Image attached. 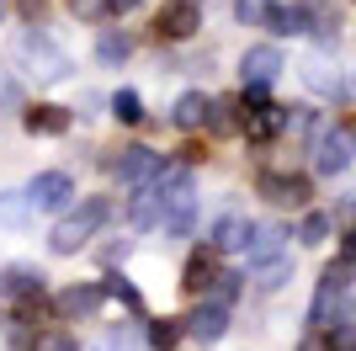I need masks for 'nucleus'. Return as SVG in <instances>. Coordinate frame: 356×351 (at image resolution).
<instances>
[{"label":"nucleus","instance_id":"obj_1","mask_svg":"<svg viewBox=\"0 0 356 351\" xmlns=\"http://www.w3.org/2000/svg\"><path fill=\"white\" fill-rule=\"evenodd\" d=\"M102 219H106V197H86V203H80L70 219L54 229V250H59V256H74V250L86 245L90 234L102 229Z\"/></svg>","mask_w":356,"mask_h":351},{"label":"nucleus","instance_id":"obj_2","mask_svg":"<svg viewBox=\"0 0 356 351\" xmlns=\"http://www.w3.org/2000/svg\"><path fill=\"white\" fill-rule=\"evenodd\" d=\"M351 149H356V133L346 128V123H319V139H314V171H325V176H335V171H346L351 165Z\"/></svg>","mask_w":356,"mask_h":351},{"label":"nucleus","instance_id":"obj_3","mask_svg":"<svg viewBox=\"0 0 356 351\" xmlns=\"http://www.w3.org/2000/svg\"><path fill=\"white\" fill-rule=\"evenodd\" d=\"M16 48H22V64H27L32 75H43V80H64V75H70V58L48 43L43 32H22Z\"/></svg>","mask_w":356,"mask_h":351},{"label":"nucleus","instance_id":"obj_4","mask_svg":"<svg viewBox=\"0 0 356 351\" xmlns=\"http://www.w3.org/2000/svg\"><path fill=\"white\" fill-rule=\"evenodd\" d=\"M239 75H245V91H266L277 75H282V48L277 43H255L245 48V58H239Z\"/></svg>","mask_w":356,"mask_h":351},{"label":"nucleus","instance_id":"obj_5","mask_svg":"<svg viewBox=\"0 0 356 351\" xmlns=\"http://www.w3.org/2000/svg\"><path fill=\"white\" fill-rule=\"evenodd\" d=\"M346 288H351V272H346V266H325L319 292H314V309H309V330H325L330 325V309H341Z\"/></svg>","mask_w":356,"mask_h":351},{"label":"nucleus","instance_id":"obj_6","mask_svg":"<svg viewBox=\"0 0 356 351\" xmlns=\"http://www.w3.org/2000/svg\"><path fill=\"white\" fill-rule=\"evenodd\" d=\"M70 197H74V181L64 171H43V176H32V187H27V203L38 213H59Z\"/></svg>","mask_w":356,"mask_h":351},{"label":"nucleus","instance_id":"obj_7","mask_svg":"<svg viewBox=\"0 0 356 351\" xmlns=\"http://www.w3.org/2000/svg\"><path fill=\"white\" fill-rule=\"evenodd\" d=\"M154 27H160V38H176L181 43V38H192V32L202 27V6H197V0H170Z\"/></svg>","mask_w":356,"mask_h":351},{"label":"nucleus","instance_id":"obj_8","mask_svg":"<svg viewBox=\"0 0 356 351\" xmlns=\"http://www.w3.org/2000/svg\"><path fill=\"white\" fill-rule=\"evenodd\" d=\"M261 197H271L277 208H303V203H309V176L266 171V176H261Z\"/></svg>","mask_w":356,"mask_h":351},{"label":"nucleus","instance_id":"obj_9","mask_svg":"<svg viewBox=\"0 0 356 351\" xmlns=\"http://www.w3.org/2000/svg\"><path fill=\"white\" fill-rule=\"evenodd\" d=\"M160 171H165V160L154 155V149H144V144L122 149V160H118V176L128 181V187H149V181H154Z\"/></svg>","mask_w":356,"mask_h":351},{"label":"nucleus","instance_id":"obj_10","mask_svg":"<svg viewBox=\"0 0 356 351\" xmlns=\"http://www.w3.org/2000/svg\"><path fill=\"white\" fill-rule=\"evenodd\" d=\"M223 330H229V304H218V298L202 304L192 320H186V336H197V341H218Z\"/></svg>","mask_w":356,"mask_h":351},{"label":"nucleus","instance_id":"obj_11","mask_svg":"<svg viewBox=\"0 0 356 351\" xmlns=\"http://www.w3.org/2000/svg\"><path fill=\"white\" fill-rule=\"evenodd\" d=\"M282 240H287V234L277 229V224H250V240H245V256H250V266L271 261V256H282Z\"/></svg>","mask_w":356,"mask_h":351},{"label":"nucleus","instance_id":"obj_12","mask_svg":"<svg viewBox=\"0 0 356 351\" xmlns=\"http://www.w3.org/2000/svg\"><path fill=\"white\" fill-rule=\"evenodd\" d=\"M102 282H80V288H64L59 292V314L64 320H80V314H90V309H102Z\"/></svg>","mask_w":356,"mask_h":351},{"label":"nucleus","instance_id":"obj_13","mask_svg":"<svg viewBox=\"0 0 356 351\" xmlns=\"http://www.w3.org/2000/svg\"><path fill=\"white\" fill-rule=\"evenodd\" d=\"M277 38H303V32H314V11L309 6H282V11H271V22H266Z\"/></svg>","mask_w":356,"mask_h":351},{"label":"nucleus","instance_id":"obj_14","mask_svg":"<svg viewBox=\"0 0 356 351\" xmlns=\"http://www.w3.org/2000/svg\"><path fill=\"white\" fill-rule=\"evenodd\" d=\"M245 240H250V224L239 219V213H223V219L213 224V234H208L213 250H245Z\"/></svg>","mask_w":356,"mask_h":351},{"label":"nucleus","instance_id":"obj_15","mask_svg":"<svg viewBox=\"0 0 356 351\" xmlns=\"http://www.w3.org/2000/svg\"><path fill=\"white\" fill-rule=\"evenodd\" d=\"M208 112H213V102L208 96H202V91H186V96H181L176 102V128H202V123H208Z\"/></svg>","mask_w":356,"mask_h":351},{"label":"nucleus","instance_id":"obj_16","mask_svg":"<svg viewBox=\"0 0 356 351\" xmlns=\"http://www.w3.org/2000/svg\"><path fill=\"white\" fill-rule=\"evenodd\" d=\"M6 292H11V298H38V292H43V272L11 266V272H6Z\"/></svg>","mask_w":356,"mask_h":351},{"label":"nucleus","instance_id":"obj_17","mask_svg":"<svg viewBox=\"0 0 356 351\" xmlns=\"http://www.w3.org/2000/svg\"><path fill=\"white\" fill-rule=\"evenodd\" d=\"M27 128L32 133H64V128H70V112H64V107H32Z\"/></svg>","mask_w":356,"mask_h":351},{"label":"nucleus","instance_id":"obj_18","mask_svg":"<svg viewBox=\"0 0 356 351\" xmlns=\"http://www.w3.org/2000/svg\"><path fill=\"white\" fill-rule=\"evenodd\" d=\"M213 282H218V266H213L208 256H197V261L186 266V282H181V288H186V292H208Z\"/></svg>","mask_w":356,"mask_h":351},{"label":"nucleus","instance_id":"obj_19","mask_svg":"<svg viewBox=\"0 0 356 351\" xmlns=\"http://www.w3.org/2000/svg\"><path fill=\"white\" fill-rule=\"evenodd\" d=\"M287 277H293V261H287V256H271V261H261V282H255V288L277 292Z\"/></svg>","mask_w":356,"mask_h":351},{"label":"nucleus","instance_id":"obj_20","mask_svg":"<svg viewBox=\"0 0 356 351\" xmlns=\"http://www.w3.org/2000/svg\"><path fill=\"white\" fill-rule=\"evenodd\" d=\"M96 351H138V330L134 325H112V330L96 341Z\"/></svg>","mask_w":356,"mask_h":351},{"label":"nucleus","instance_id":"obj_21","mask_svg":"<svg viewBox=\"0 0 356 351\" xmlns=\"http://www.w3.org/2000/svg\"><path fill=\"white\" fill-rule=\"evenodd\" d=\"M303 80H309L319 96H341V75H330V64H319V58H314L309 70H303Z\"/></svg>","mask_w":356,"mask_h":351},{"label":"nucleus","instance_id":"obj_22","mask_svg":"<svg viewBox=\"0 0 356 351\" xmlns=\"http://www.w3.org/2000/svg\"><path fill=\"white\" fill-rule=\"evenodd\" d=\"M96 54H102V64H122V58L134 54V43H128L122 32H102V43H96Z\"/></svg>","mask_w":356,"mask_h":351},{"label":"nucleus","instance_id":"obj_23","mask_svg":"<svg viewBox=\"0 0 356 351\" xmlns=\"http://www.w3.org/2000/svg\"><path fill=\"white\" fill-rule=\"evenodd\" d=\"M181 325H186V320H154V325H149V346H154V351H170L181 341Z\"/></svg>","mask_w":356,"mask_h":351},{"label":"nucleus","instance_id":"obj_24","mask_svg":"<svg viewBox=\"0 0 356 351\" xmlns=\"http://www.w3.org/2000/svg\"><path fill=\"white\" fill-rule=\"evenodd\" d=\"M102 292H106V298H118V304H128L134 314L144 309V298H138V288H134L128 277H106V282H102Z\"/></svg>","mask_w":356,"mask_h":351},{"label":"nucleus","instance_id":"obj_25","mask_svg":"<svg viewBox=\"0 0 356 351\" xmlns=\"http://www.w3.org/2000/svg\"><path fill=\"white\" fill-rule=\"evenodd\" d=\"M112 117H118V123H138V117H144L138 91H118V96H112Z\"/></svg>","mask_w":356,"mask_h":351},{"label":"nucleus","instance_id":"obj_26","mask_svg":"<svg viewBox=\"0 0 356 351\" xmlns=\"http://www.w3.org/2000/svg\"><path fill=\"white\" fill-rule=\"evenodd\" d=\"M271 11H277L271 0H234V16L245 22V27H255V22H271Z\"/></svg>","mask_w":356,"mask_h":351},{"label":"nucleus","instance_id":"obj_27","mask_svg":"<svg viewBox=\"0 0 356 351\" xmlns=\"http://www.w3.org/2000/svg\"><path fill=\"white\" fill-rule=\"evenodd\" d=\"M325 234H330V219H325V213H309V219H303V229H298V240H303V245H319Z\"/></svg>","mask_w":356,"mask_h":351},{"label":"nucleus","instance_id":"obj_28","mask_svg":"<svg viewBox=\"0 0 356 351\" xmlns=\"http://www.w3.org/2000/svg\"><path fill=\"white\" fill-rule=\"evenodd\" d=\"M27 197H22V203H16V192H0V219H11V224H22V213H27Z\"/></svg>","mask_w":356,"mask_h":351},{"label":"nucleus","instance_id":"obj_29","mask_svg":"<svg viewBox=\"0 0 356 351\" xmlns=\"http://www.w3.org/2000/svg\"><path fill=\"white\" fill-rule=\"evenodd\" d=\"M32 351H80V346H74L64 330H48V336H38V346H32Z\"/></svg>","mask_w":356,"mask_h":351},{"label":"nucleus","instance_id":"obj_30","mask_svg":"<svg viewBox=\"0 0 356 351\" xmlns=\"http://www.w3.org/2000/svg\"><path fill=\"white\" fill-rule=\"evenodd\" d=\"M234 292H239V277L234 272H218V292H213V298H218V304H234Z\"/></svg>","mask_w":356,"mask_h":351},{"label":"nucleus","instance_id":"obj_31","mask_svg":"<svg viewBox=\"0 0 356 351\" xmlns=\"http://www.w3.org/2000/svg\"><path fill=\"white\" fill-rule=\"evenodd\" d=\"M298 351H335V341H330L325 330H309V336L298 341Z\"/></svg>","mask_w":356,"mask_h":351},{"label":"nucleus","instance_id":"obj_32","mask_svg":"<svg viewBox=\"0 0 356 351\" xmlns=\"http://www.w3.org/2000/svg\"><path fill=\"white\" fill-rule=\"evenodd\" d=\"M128 250H134V240H112V245H106V261H128Z\"/></svg>","mask_w":356,"mask_h":351},{"label":"nucleus","instance_id":"obj_33","mask_svg":"<svg viewBox=\"0 0 356 351\" xmlns=\"http://www.w3.org/2000/svg\"><path fill=\"white\" fill-rule=\"evenodd\" d=\"M70 6H74V11H80V16H96V11H102V6H106V0H70Z\"/></svg>","mask_w":356,"mask_h":351},{"label":"nucleus","instance_id":"obj_34","mask_svg":"<svg viewBox=\"0 0 356 351\" xmlns=\"http://www.w3.org/2000/svg\"><path fill=\"white\" fill-rule=\"evenodd\" d=\"M138 0H106V11H134Z\"/></svg>","mask_w":356,"mask_h":351},{"label":"nucleus","instance_id":"obj_35","mask_svg":"<svg viewBox=\"0 0 356 351\" xmlns=\"http://www.w3.org/2000/svg\"><path fill=\"white\" fill-rule=\"evenodd\" d=\"M346 256H351V261H356V229L346 234Z\"/></svg>","mask_w":356,"mask_h":351}]
</instances>
